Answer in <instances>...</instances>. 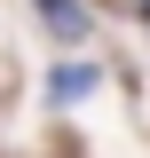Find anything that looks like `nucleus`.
<instances>
[{
  "instance_id": "nucleus-1",
  "label": "nucleus",
  "mask_w": 150,
  "mask_h": 158,
  "mask_svg": "<svg viewBox=\"0 0 150 158\" xmlns=\"http://www.w3.org/2000/svg\"><path fill=\"white\" fill-rule=\"evenodd\" d=\"M95 87H103V71H95V63H63V71L48 79V95H56V103H87Z\"/></svg>"
},
{
  "instance_id": "nucleus-2",
  "label": "nucleus",
  "mask_w": 150,
  "mask_h": 158,
  "mask_svg": "<svg viewBox=\"0 0 150 158\" xmlns=\"http://www.w3.org/2000/svg\"><path fill=\"white\" fill-rule=\"evenodd\" d=\"M134 8H142V16H150V0H134Z\"/></svg>"
}]
</instances>
